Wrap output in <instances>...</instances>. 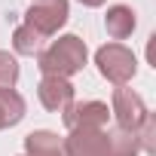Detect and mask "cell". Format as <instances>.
Returning a JSON list of instances; mask_svg holds the SVG:
<instances>
[{
	"mask_svg": "<svg viewBox=\"0 0 156 156\" xmlns=\"http://www.w3.org/2000/svg\"><path fill=\"white\" fill-rule=\"evenodd\" d=\"M86 61H89V49L76 34H61L37 55V67L43 76H64V80L80 73Z\"/></svg>",
	"mask_w": 156,
	"mask_h": 156,
	"instance_id": "1",
	"label": "cell"
},
{
	"mask_svg": "<svg viewBox=\"0 0 156 156\" xmlns=\"http://www.w3.org/2000/svg\"><path fill=\"white\" fill-rule=\"evenodd\" d=\"M95 64H98V73L104 76L107 83H113V86L132 83L135 73H138V58L122 43H104L95 52Z\"/></svg>",
	"mask_w": 156,
	"mask_h": 156,
	"instance_id": "2",
	"label": "cell"
},
{
	"mask_svg": "<svg viewBox=\"0 0 156 156\" xmlns=\"http://www.w3.org/2000/svg\"><path fill=\"white\" fill-rule=\"evenodd\" d=\"M67 16H70V3L67 0H34L25 12V25L34 28L43 40L58 34L64 25H67Z\"/></svg>",
	"mask_w": 156,
	"mask_h": 156,
	"instance_id": "3",
	"label": "cell"
},
{
	"mask_svg": "<svg viewBox=\"0 0 156 156\" xmlns=\"http://www.w3.org/2000/svg\"><path fill=\"white\" fill-rule=\"evenodd\" d=\"M147 113H150V110H147L144 98H141L135 89H129V86H116V89H113V95H110V116L116 119L119 129L138 132V126L144 122Z\"/></svg>",
	"mask_w": 156,
	"mask_h": 156,
	"instance_id": "4",
	"label": "cell"
},
{
	"mask_svg": "<svg viewBox=\"0 0 156 156\" xmlns=\"http://www.w3.org/2000/svg\"><path fill=\"white\" fill-rule=\"evenodd\" d=\"M61 119H64L67 132L70 129H107L110 107L104 101H73V104H67Z\"/></svg>",
	"mask_w": 156,
	"mask_h": 156,
	"instance_id": "5",
	"label": "cell"
},
{
	"mask_svg": "<svg viewBox=\"0 0 156 156\" xmlns=\"http://www.w3.org/2000/svg\"><path fill=\"white\" fill-rule=\"evenodd\" d=\"M61 141L64 156H107V129H70Z\"/></svg>",
	"mask_w": 156,
	"mask_h": 156,
	"instance_id": "6",
	"label": "cell"
},
{
	"mask_svg": "<svg viewBox=\"0 0 156 156\" xmlns=\"http://www.w3.org/2000/svg\"><path fill=\"white\" fill-rule=\"evenodd\" d=\"M37 98L49 113H64L67 104H73V86L64 76H43L37 86Z\"/></svg>",
	"mask_w": 156,
	"mask_h": 156,
	"instance_id": "7",
	"label": "cell"
},
{
	"mask_svg": "<svg viewBox=\"0 0 156 156\" xmlns=\"http://www.w3.org/2000/svg\"><path fill=\"white\" fill-rule=\"evenodd\" d=\"M104 28H107V34H110L113 40H126V37L135 34V28H138V16H135L132 6H126V3H113V6H107V12H104Z\"/></svg>",
	"mask_w": 156,
	"mask_h": 156,
	"instance_id": "8",
	"label": "cell"
},
{
	"mask_svg": "<svg viewBox=\"0 0 156 156\" xmlns=\"http://www.w3.org/2000/svg\"><path fill=\"white\" fill-rule=\"evenodd\" d=\"M22 156H64V141L49 129H34L25 138V153Z\"/></svg>",
	"mask_w": 156,
	"mask_h": 156,
	"instance_id": "9",
	"label": "cell"
},
{
	"mask_svg": "<svg viewBox=\"0 0 156 156\" xmlns=\"http://www.w3.org/2000/svg\"><path fill=\"white\" fill-rule=\"evenodd\" d=\"M25 113H28V104L16 89H0V119H3L6 129L19 126L25 119Z\"/></svg>",
	"mask_w": 156,
	"mask_h": 156,
	"instance_id": "10",
	"label": "cell"
},
{
	"mask_svg": "<svg viewBox=\"0 0 156 156\" xmlns=\"http://www.w3.org/2000/svg\"><path fill=\"white\" fill-rule=\"evenodd\" d=\"M141 147H138V138L135 132H126L119 126L107 129V156H138Z\"/></svg>",
	"mask_w": 156,
	"mask_h": 156,
	"instance_id": "11",
	"label": "cell"
},
{
	"mask_svg": "<svg viewBox=\"0 0 156 156\" xmlns=\"http://www.w3.org/2000/svg\"><path fill=\"white\" fill-rule=\"evenodd\" d=\"M43 43H46V40H43L34 28H28L25 22L12 31V52H16V55H40Z\"/></svg>",
	"mask_w": 156,
	"mask_h": 156,
	"instance_id": "12",
	"label": "cell"
},
{
	"mask_svg": "<svg viewBox=\"0 0 156 156\" xmlns=\"http://www.w3.org/2000/svg\"><path fill=\"white\" fill-rule=\"evenodd\" d=\"M16 83H19V58L0 49V89H16Z\"/></svg>",
	"mask_w": 156,
	"mask_h": 156,
	"instance_id": "13",
	"label": "cell"
},
{
	"mask_svg": "<svg viewBox=\"0 0 156 156\" xmlns=\"http://www.w3.org/2000/svg\"><path fill=\"white\" fill-rule=\"evenodd\" d=\"M135 138H138V147L144 153H156V119H153V113L144 116V122L138 126Z\"/></svg>",
	"mask_w": 156,
	"mask_h": 156,
	"instance_id": "14",
	"label": "cell"
},
{
	"mask_svg": "<svg viewBox=\"0 0 156 156\" xmlns=\"http://www.w3.org/2000/svg\"><path fill=\"white\" fill-rule=\"evenodd\" d=\"M80 3H83V6H89V9H95V6H104L107 0H80Z\"/></svg>",
	"mask_w": 156,
	"mask_h": 156,
	"instance_id": "15",
	"label": "cell"
},
{
	"mask_svg": "<svg viewBox=\"0 0 156 156\" xmlns=\"http://www.w3.org/2000/svg\"><path fill=\"white\" fill-rule=\"evenodd\" d=\"M3 129H6V126H3V119H0V132H3Z\"/></svg>",
	"mask_w": 156,
	"mask_h": 156,
	"instance_id": "16",
	"label": "cell"
}]
</instances>
